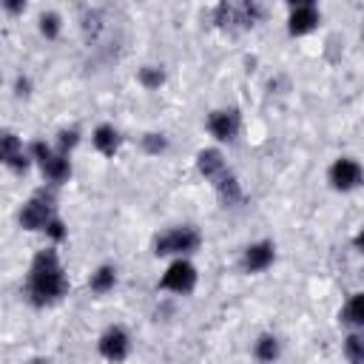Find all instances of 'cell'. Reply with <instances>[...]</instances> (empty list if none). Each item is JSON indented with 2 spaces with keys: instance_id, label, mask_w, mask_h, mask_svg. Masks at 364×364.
Listing matches in <instances>:
<instances>
[{
  "instance_id": "obj_23",
  "label": "cell",
  "mask_w": 364,
  "mask_h": 364,
  "mask_svg": "<svg viewBox=\"0 0 364 364\" xmlns=\"http://www.w3.org/2000/svg\"><path fill=\"white\" fill-rule=\"evenodd\" d=\"M142 148L148 154H162L168 148V139H165V134H145L142 136Z\"/></svg>"
},
{
  "instance_id": "obj_19",
  "label": "cell",
  "mask_w": 364,
  "mask_h": 364,
  "mask_svg": "<svg viewBox=\"0 0 364 364\" xmlns=\"http://www.w3.org/2000/svg\"><path fill=\"white\" fill-rule=\"evenodd\" d=\"M139 82H142L148 91L159 88V85L165 82V68H162V65H142V68H139Z\"/></svg>"
},
{
  "instance_id": "obj_12",
  "label": "cell",
  "mask_w": 364,
  "mask_h": 364,
  "mask_svg": "<svg viewBox=\"0 0 364 364\" xmlns=\"http://www.w3.org/2000/svg\"><path fill=\"white\" fill-rule=\"evenodd\" d=\"M273 259H276V247H273V242L262 239V242H253V245L245 247L242 267H245L247 273H262V270H267V267L273 264Z\"/></svg>"
},
{
  "instance_id": "obj_15",
  "label": "cell",
  "mask_w": 364,
  "mask_h": 364,
  "mask_svg": "<svg viewBox=\"0 0 364 364\" xmlns=\"http://www.w3.org/2000/svg\"><path fill=\"white\" fill-rule=\"evenodd\" d=\"M210 185L216 188V193H219V199H222L225 205H236V202H242V185H239V179L230 173V168H228L222 176H216Z\"/></svg>"
},
{
  "instance_id": "obj_16",
  "label": "cell",
  "mask_w": 364,
  "mask_h": 364,
  "mask_svg": "<svg viewBox=\"0 0 364 364\" xmlns=\"http://www.w3.org/2000/svg\"><path fill=\"white\" fill-rule=\"evenodd\" d=\"M253 355H256L259 361H264V364H273V361L282 355V341H279L273 333H262V336L256 338V344H253Z\"/></svg>"
},
{
  "instance_id": "obj_8",
  "label": "cell",
  "mask_w": 364,
  "mask_h": 364,
  "mask_svg": "<svg viewBox=\"0 0 364 364\" xmlns=\"http://www.w3.org/2000/svg\"><path fill=\"white\" fill-rule=\"evenodd\" d=\"M330 185L336 188V191H341V193H347V191H355L358 185H361V176H364V171H361V165H358V159H353V156H338L333 165H330Z\"/></svg>"
},
{
  "instance_id": "obj_11",
  "label": "cell",
  "mask_w": 364,
  "mask_h": 364,
  "mask_svg": "<svg viewBox=\"0 0 364 364\" xmlns=\"http://www.w3.org/2000/svg\"><path fill=\"white\" fill-rule=\"evenodd\" d=\"M28 162H31V156L23 151L20 136H17L14 131L3 128V131H0V165H6V168H11V171L20 173V171L28 168Z\"/></svg>"
},
{
  "instance_id": "obj_10",
  "label": "cell",
  "mask_w": 364,
  "mask_h": 364,
  "mask_svg": "<svg viewBox=\"0 0 364 364\" xmlns=\"http://www.w3.org/2000/svg\"><path fill=\"white\" fill-rule=\"evenodd\" d=\"M239 128H242V117L236 108H216L208 117V131L219 142H233L239 136Z\"/></svg>"
},
{
  "instance_id": "obj_6",
  "label": "cell",
  "mask_w": 364,
  "mask_h": 364,
  "mask_svg": "<svg viewBox=\"0 0 364 364\" xmlns=\"http://www.w3.org/2000/svg\"><path fill=\"white\" fill-rule=\"evenodd\" d=\"M213 14H216L219 26H230V28L242 26V28H247L262 17V6H256V3H219Z\"/></svg>"
},
{
  "instance_id": "obj_18",
  "label": "cell",
  "mask_w": 364,
  "mask_h": 364,
  "mask_svg": "<svg viewBox=\"0 0 364 364\" xmlns=\"http://www.w3.org/2000/svg\"><path fill=\"white\" fill-rule=\"evenodd\" d=\"M114 284H117V270H114V264H100V267L91 273V279H88V287H91L94 293H108V290H114Z\"/></svg>"
},
{
  "instance_id": "obj_24",
  "label": "cell",
  "mask_w": 364,
  "mask_h": 364,
  "mask_svg": "<svg viewBox=\"0 0 364 364\" xmlns=\"http://www.w3.org/2000/svg\"><path fill=\"white\" fill-rule=\"evenodd\" d=\"M65 233H68V230H65V222H63V219H57V216L46 225V236H51L54 242H63V239H65Z\"/></svg>"
},
{
  "instance_id": "obj_5",
  "label": "cell",
  "mask_w": 364,
  "mask_h": 364,
  "mask_svg": "<svg viewBox=\"0 0 364 364\" xmlns=\"http://www.w3.org/2000/svg\"><path fill=\"white\" fill-rule=\"evenodd\" d=\"M20 228L26 230H46V225L54 219V205H51V196L46 193H37L31 196L23 208H20Z\"/></svg>"
},
{
  "instance_id": "obj_22",
  "label": "cell",
  "mask_w": 364,
  "mask_h": 364,
  "mask_svg": "<svg viewBox=\"0 0 364 364\" xmlns=\"http://www.w3.org/2000/svg\"><path fill=\"white\" fill-rule=\"evenodd\" d=\"M77 142H80V131H77V128H63V131H60V139H57V151L68 156V151H71Z\"/></svg>"
},
{
  "instance_id": "obj_17",
  "label": "cell",
  "mask_w": 364,
  "mask_h": 364,
  "mask_svg": "<svg viewBox=\"0 0 364 364\" xmlns=\"http://www.w3.org/2000/svg\"><path fill=\"white\" fill-rule=\"evenodd\" d=\"M338 318H341L344 324H350V327H361V324H364V296H361V293H353V296L347 299V304L341 307Z\"/></svg>"
},
{
  "instance_id": "obj_26",
  "label": "cell",
  "mask_w": 364,
  "mask_h": 364,
  "mask_svg": "<svg viewBox=\"0 0 364 364\" xmlns=\"http://www.w3.org/2000/svg\"><path fill=\"white\" fill-rule=\"evenodd\" d=\"M17 94H20V97H23V94H28V80H23V77L17 80Z\"/></svg>"
},
{
  "instance_id": "obj_27",
  "label": "cell",
  "mask_w": 364,
  "mask_h": 364,
  "mask_svg": "<svg viewBox=\"0 0 364 364\" xmlns=\"http://www.w3.org/2000/svg\"><path fill=\"white\" fill-rule=\"evenodd\" d=\"M31 364H48V361H43V358H34V361H31Z\"/></svg>"
},
{
  "instance_id": "obj_25",
  "label": "cell",
  "mask_w": 364,
  "mask_h": 364,
  "mask_svg": "<svg viewBox=\"0 0 364 364\" xmlns=\"http://www.w3.org/2000/svg\"><path fill=\"white\" fill-rule=\"evenodd\" d=\"M3 9L11 14H20V11H26V3H3Z\"/></svg>"
},
{
  "instance_id": "obj_4",
  "label": "cell",
  "mask_w": 364,
  "mask_h": 364,
  "mask_svg": "<svg viewBox=\"0 0 364 364\" xmlns=\"http://www.w3.org/2000/svg\"><path fill=\"white\" fill-rule=\"evenodd\" d=\"M196 279H199L196 267H193L188 259H176V262H171L168 270L162 273L159 287H162V290H171V293H179V296H188V293L196 287Z\"/></svg>"
},
{
  "instance_id": "obj_21",
  "label": "cell",
  "mask_w": 364,
  "mask_h": 364,
  "mask_svg": "<svg viewBox=\"0 0 364 364\" xmlns=\"http://www.w3.org/2000/svg\"><path fill=\"white\" fill-rule=\"evenodd\" d=\"M344 353H347V358H350L353 364H361V361H364V338H361L358 333H350V336L344 338Z\"/></svg>"
},
{
  "instance_id": "obj_9",
  "label": "cell",
  "mask_w": 364,
  "mask_h": 364,
  "mask_svg": "<svg viewBox=\"0 0 364 364\" xmlns=\"http://www.w3.org/2000/svg\"><path fill=\"white\" fill-rule=\"evenodd\" d=\"M318 23H321V11H318L316 3L304 0V3H293V6H290L287 31H290L293 37H304V34H310Z\"/></svg>"
},
{
  "instance_id": "obj_2",
  "label": "cell",
  "mask_w": 364,
  "mask_h": 364,
  "mask_svg": "<svg viewBox=\"0 0 364 364\" xmlns=\"http://www.w3.org/2000/svg\"><path fill=\"white\" fill-rule=\"evenodd\" d=\"M199 245H202V233L193 225H179V228H171V230H165L154 239V253L185 259L188 253L199 250Z\"/></svg>"
},
{
  "instance_id": "obj_14",
  "label": "cell",
  "mask_w": 364,
  "mask_h": 364,
  "mask_svg": "<svg viewBox=\"0 0 364 364\" xmlns=\"http://www.w3.org/2000/svg\"><path fill=\"white\" fill-rule=\"evenodd\" d=\"M91 142H94V148H97L102 156H114V154L119 151V142H122V136H119V131H117L114 125L102 122V125H97V128H94V134H91Z\"/></svg>"
},
{
  "instance_id": "obj_20",
  "label": "cell",
  "mask_w": 364,
  "mask_h": 364,
  "mask_svg": "<svg viewBox=\"0 0 364 364\" xmlns=\"http://www.w3.org/2000/svg\"><path fill=\"white\" fill-rule=\"evenodd\" d=\"M60 28H63V20H60L57 11H46V14H40V34H43L46 40H54V37L60 34Z\"/></svg>"
},
{
  "instance_id": "obj_1",
  "label": "cell",
  "mask_w": 364,
  "mask_h": 364,
  "mask_svg": "<svg viewBox=\"0 0 364 364\" xmlns=\"http://www.w3.org/2000/svg\"><path fill=\"white\" fill-rule=\"evenodd\" d=\"M65 290H68V279H65L57 250H51V247L40 250L28 267V282H26L28 301L37 307H46V304L60 301L65 296Z\"/></svg>"
},
{
  "instance_id": "obj_3",
  "label": "cell",
  "mask_w": 364,
  "mask_h": 364,
  "mask_svg": "<svg viewBox=\"0 0 364 364\" xmlns=\"http://www.w3.org/2000/svg\"><path fill=\"white\" fill-rule=\"evenodd\" d=\"M28 156H31V159L40 165L43 176H46L48 182H54V185H60V182H65V179L71 176V159H68L65 154L54 151L51 145H46L43 139L31 142V148H28Z\"/></svg>"
},
{
  "instance_id": "obj_13",
  "label": "cell",
  "mask_w": 364,
  "mask_h": 364,
  "mask_svg": "<svg viewBox=\"0 0 364 364\" xmlns=\"http://www.w3.org/2000/svg\"><path fill=\"white\" fill-rule=\"evenodd\" d=\"M196 168H199V173H202L208 182H213L216 176H222V173L228 171V162H225V156H222L219 148H202V151L196 154Z\"/></svg>"
},
{
  "instance_id": "obj_7",
  "label": "cell",
  "mask_w": 364,
  "mask_h": 364,
  "mask_svg": "<svg viewBox=\"0 0 364 364\" xmlns=\"http://www.w3.org/2000/svg\"><path fill=\"white\" fill-rule=\"evenodd\" d=\"M97 350H100V355H102L105 361H111V364L125 361L128 353H131V336H128V330H125V327H108V330L100 336Z\"/></svg>"
}]
</instances>
